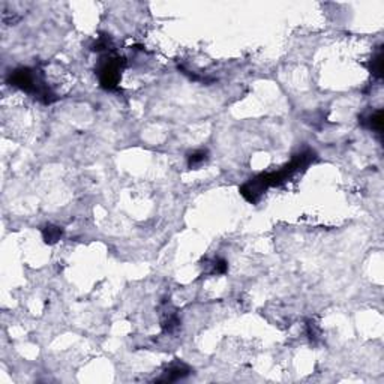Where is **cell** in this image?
<instances>
[{
    "instance_id": "obj_2",
    "label": "cell",
    "mask_w": 384,
    "mask_h": 384,
    "mask_svg": "<svg viewBox=\"0 0 384 384\" xmlns=\"http://www.w3.org/2000/svg\"><path fill=\"white\" fill-rule=\"evenodd\" d=\"M8 81L11 86L33 95L44 104H51L57 99L56 93L45 83L42 72L35 68H18L11 72Z\"/></svg>"
},
{
    "instance_id": "obj_8",
    "label": "cell",
    "mask_w": 384,
    "mask_h": 384,
    "mask_svg": "<svg viewBox=\"0 0 384 384\" xmlns=\"http://www.w3.org/2000/svg\"><path fill=\"white\" fill-rule=\"evenodd\" d=\"M369 71L374 77L381 78L383 75V50L378 48L377 53L372 56L371 62H369Z\"/></svg>"
},
{
    "instance_id": "obj_6",
    "label": "cell",
    "mask_w": 384,
    "mask_h": 384,
    "mask_svg": "<svg viewBox=\"0 0 384 384\" xmlns=\"http://www.w3.org/2000/svg\"><path fill=\"white\" fill-rule=\"evenodd\" d=\"M362 123L366 125L369 129H372V131L381 134V132H383V111H381V110H377L375 113H371L369 116H366V117H363Z\"/></svg>"
},
{
    "instance_id": "obj_10",
    "label": "cell",
    "mask_w": 384,
    "mask_h": 384,
    "mask_svg": "<svg viewBox=\"0 0 384 384\" xmlns=\"http://www.w3.org/2000/svg\"><path fill=\"white\" fill-rule=\"evenodd\" d=\"M207 159V152L206 150H195L192 153L188 155V165L194 168V167H198L201 165L204 161Z\"/></svg>"
},
{
    "instance_id": "obj_11",
    "label": "cell",
    "mask_w": 384,
    "mask_h": 384,
    "mask_svg": "<svg viewBox=\"0 0 384 384\" xmlns=\"http://www.w3.org/2000/svg\"><path fill=\"white\" fill-rule=\"evenodd\" d=\"M95 51H111L113 50V42L110 36H99L93 45Z\"/></svg>"
},
{
    "instance_id": "obj_3",
    "label": "cell",
    "mask_w": 384,
    "mask_h": 384,
    "mask_svg": "<svg viewBox=\"0 0 384 384\" xmlns=\"http://www.w3.org/2000/svg\"><path fill=\"white\" fill-rule=\"evenodd\" d=\"M125 59L116 54H105L102 56L98 66H96V74L99 78V83L104 89L107 90H114L117 89L119 83H120V77H122V71L125 69Z\"/></svg>"
},
{
    "instance_id": "obj_5",
    "label": "cell",
    "mask_w": 384,
    "mask_h": 384,
    "mask_svg": "<svg viewBox=\"0 0 384 384\" xmlns=\"http://www.w3.org/2000/svg\"><path fill=\"white\" fill-rule=\"evenodd\" d=\"M161 326H162V329H164L165 332H170V333H173L174 330L180 326V320H179L176 311H174L173 308H170V305L165 306V309L162 311Z\"/></svg>"
},
{
    "instance_id": "obj_9",
    "label": "cell",
    "mask_w": 384,
    "mask_h": 384,
    "mask_svg": "<svg viewBox=\"0 0 384 384\" xmlns=\"http://www.w3.org/2000/svg\"><path fill=\"white\" fill-rule=\"evenodd\" d=\"M227 270H228V263H227L224 258L216 257V258H213L210 261V270H209V273H213V275H222V273H225Z\"/></svg>"
},
{
    "instance_id": "obj_1",
    "label": "cell",
    "mask_w": 384,
    "mask_h": 384,
    "mask_svg": "<svg viewBox=\"0 0 384 384\" xmlns=\"http://www.w3.org/2000/svg\"><path fill=\"white\" fill-rule=\"evenodd\" d=\"M315 159V153L312 150H305L296 155L291 162L287 164L282 170L279 171H273V173H263L254 179H251L249 182H246L242 188H240V194L245 197V200H248L249 203H257L261 195L267 191L272 186H278L281 183H284L290 177H293L294 174L300 170H303L311 164V161Z\"/></svg>"
},
{
    "instance_id": "obj_4",
    "label": "cell",
    "mask_w": 384,
    "mask_h": 384,
    "mask_svg": "<svg viewBox=\"0 0 384 384\" xmlns=\"http://www.w3.org/2000/svg\"><path fill=\"white\" fill-rule=\"evenodd\" d=\"M191 374L189 366H186L185 363H173L171 366H168V369L156 380L158 383H174L179 381L185 377H188Z\"/></svg>"
},
{
    "instance_id": "obj_7",
    "label": "cell",
    "mask_w": 384,
    "mask_h": 384,
    "mask_svg": "<svg viewBox=\"0 0 384 384\" xmlns=\"http://www.w3.org/2000/svg\"><path fill=\"white\" fill-rule=\"evenodd\" d=\"M62 236H63V230L57 225H47L42 230V237H44L45 243H48V245L57 243L59 240L62 239Z\"/></svg>"
}]
</instances>
